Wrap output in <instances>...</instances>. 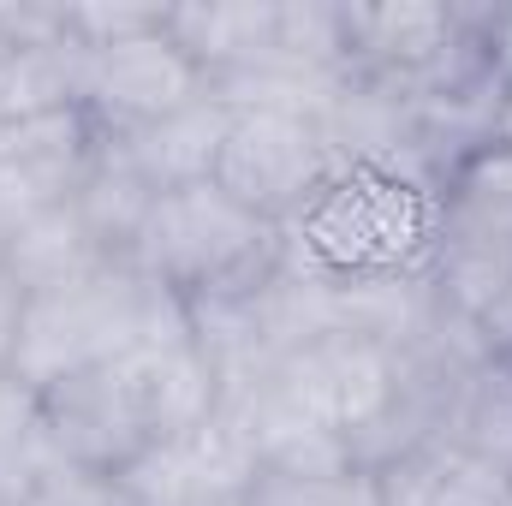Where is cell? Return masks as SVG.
I'll list each match as a JSON object with an SVG mask.
<instances>
[{"mask_svg": "<svg viewBox=\"0 0 512 506\" xmlns=\"http://www.w3.org/2000/svg\"><path fill=\"white\" fill-rule=\"evenodd\" d=\"M477 340H483V352H495V358L512 364V286L489 304V316L477 322Z\"/></svg>", "mask_w": 512, "mask_h": 506, "instance_id": "ffe728a7", "label": "cell"}, {"mask_svg": "<svg viewBox=\"0 0 512 506\" xmlns=\"http://www.w3.org/2000/svg\"><path fill=\"white\" fill-rule=\"evenodd\" d=\"M6 48H12V42H6V30H0V66H6Z\"/></svg>", "mask_w": 512, "mask_h": 506, "instance_id": "603a6c76", "label": "cell"}, {"mask_svg": "<svg viewBox=\"0 0 512 506\" xmlns=\"http://www.w3.org/2000/svg\"><path fill=\"white\" fill-rule=\"evenodd\" d=\"M441 221V179L411 161H340L316 197L280 227V245L298 268L328 286L405 280L423 274Z\"/></svg>", "mask_w": 512, "mask_h": 506, "instance_id": "6da1fadb", "label": "cell"}, {"mask_svg": "<svg viewBox=\"0 0 512 506\" xmlns=\"http://www.w3.org/2000/svg\"><path fill=\"white\" fill-rule=\"evenodd\" d=\"M423 280L435 304L471 328L512 286V149L483 143L441 173V221Z\"/></svg>", "mask_w": 512, "mask_h": 506, "instance_id": "277c9868", "label": "cell"}, {"mask_svg": "<svg viewBox=\"0 0 512 506\" xmlns=\"http://www.w3.org/2000/svg\"><path fill=\"white\" fill-rule=\"evenodd\" d=\"M0 506H12V501H0Z\"/></svg>", "mask_w": 512, "mask_h": 506, "instance_id": "d4e9b609", "label": "cell"}, {"mask_svg": "<svg viewBox=\"0 0 512 506\" xmlns=\"http://www.w3.org/2000/svg\"><path fill=\"white\" fill-rule=\"evenodd\" d=\"M441 441L489 459L512 471V364L495 352H471L453 381H447V399H441V423H435Z\"/></svg>", "mask_w": 512, "mask_h": 506, "instance_id": "8fae6325", "label": "cell"}, {"mask_svg": "<svg viewBox=\"0 0 512 506\" xmlns=\"http://www.w3.org/2000/svg\"><path fill=\"white\" fill-rule=\"evenodd\" d=\"M12 233H18V215H12V203L0 197V262H6V245H12Z\"/></svg>", "mask_w": 512, "mask_h": 506, "instance_id": "7402d4cb", "label": "cell"}, {"mask_svg": "<svg viewBox=\"0 0 512 506\" xmlns=\"http://www.w3.org/2000/svg\"><path fill=\"white\" fill-rule=\"evenodd\" d=\"M280 227L256 221L251 209H239L215 179L161 191L137 245H131V268L149 274L155 286H167L185 304H209V298H233L262 286L280 268Z\"/></svg>", "mask_w": 512, "mask_h": 506, "instance_id": "3957f363", "label": "cell"}, {"mask_svg": "<svg viewBox=\"0 0 512 506\" xmlns=\"http://www.w3.org/2000/svg\"><path fill=\"white\" fill-rule=\"evenodd\" d=\"M60 465L66 459H60L42 393L18 376H0V501L24 506Z\"/></svg>", "mask_w": 512, "mask_h": 506, "instance_id": "5bb4252c", "label": "cell"}, {"mask_svg": "<svg viewBox=\"0 0 512 506\" xmlns=\"http://www.w3.org/2000/svg\"><path fill=\"white\" fill-rule=\"evenodd\" d=\"M24 304L30 292L12 280V268L0 262V376H12V358H18V328H24Z\"/></svg>", "mask_w": 512, "mask_h": 506, "instance_id": "d6986e66", "label": "cell"}, {"mask_svg": "<svg viewBox=\"0 0 512 506\" xmlns=\"http://www.w3.org/2000/svg\"><path fill=\"white\" fill-rule=\"evenodd\" d=\"M233 114H239V108H233L221 90H209V96H197L191 108L167 114L161 126L131 131L120 143L131 149V161L143 167V179H149L155 191H179V185L215 179V161H221V143H227V131H233Z\"/></svg>", "mask_w": 512, "mask_h": 506, "instance_id": "30bf717a", "label": "cell"}, {"mask_svg": "<svg viewBox=\"0 0 512 506\" xmlns=\"http://www.w3.org/2000/svg\"><path fill=\"white\" fill-rule=\"evenodd\" d=\"M131 506H239L227 489H215V477L197 465L191 441H161L143 459H131L120 471Z\"/></svg>", "mask_w": 512, "mask_h": 506, "instance_id": "9a60e30c", "label": "cell"}, {"mask_svg": "<svg viewBox=\"0 0 512 506\" xmlns=\"http://www.w3.org/2000/svg\"><path fill=\"white\" fill-rule=\"evenodd\" d=\"M0 30L12 42L6 66H0V126L84 108L90 54L66 36L60 6H6L0 0Z\"/></svg>", "mask_w": 512, "mask_h": 506, "instance_id": "52a82bcc", "label": "cell"}, {"mask_svg": "<svg viewBox=\"0 0 512 506\" xmlns=\"http://www.w3.org/2000/svg\"><path fill=\"white\" fill-rule=\"evenodd\" d=\"M197 96H209V72L167 36V18L155 30H143V36H126V42L90 54L84 108L108 137L161 126L167 114L191 108Z\"/></svg>", "mask_w": 512, "mask_h": 506, "instance_id": "8992f818", "label": "cell"}, {"mask_svg": "<svg viewBox=\"0 0 512 506\" xmlns=\"http://www.w3.org/2000/svg\"><path fill=\"white\" fill-rule=\"evenodd\" d=\"M114 256L102 251V239L90 233V221L78 215V203H54L18 221L12 245H6V268L24 292H48L66 280H84L96 268H108Z\"/></svg>", "mask_w": 512, "mask_h": 506, "instance_id": "7c38bea8", "label": "cell"}, {"mask_svg": "<svg viewBox=\"0 0 512 506\" xmlns=\"http://www.w3.org/2000/svg\"><path fill=\"white\" fill-rule=\"evenodd\" d=\"M60 18H66V36L84 54H96V48H114L126 36L155 30L167 18V6H60Z\"/></svg>", "mask_w": 512, "mask_h": 506, "instance_id": "2e32d148", "label": "cell"}, {"mask_svg": "<svg viewBox=\"0 0 512 506\" xmlns=\"http://www.w3.org/2000/svg\"><path fill=\"white\" fill-rule=\"evenodd\" d=\"M24 506H131L126 483L114 471H84V465H60Z\"/></svg>", "mask_w": 512, "mask_h": 506, "instance_id": "e0dca14e", "label": "cell"}, {"mask_svg": "<svg viewBox=\"0 0 512 506\" xmlns=\"http://www.w3.org/2000/svg\"><path fill=\"white\" fill-rule=\"evenodd\" d=\"M477 48H483V66H489L495 90H512V6H483Z\"/></svg>", "mask_w": 512, "mask_h": 506, "instance_id": "ac0fdd59", "label": "cell"}, {"mask_svg": "<svg viewBox=\"0 0 512 506\" xmlns=\"http://www.w3.org/2000/svg\"><path fill=\"white\" fill-rule=\"evenodd\" d=\"M489 143H501V149H512V90H501V96H495V120H489Z\"/></svg>", "mask_w": 512, "mask_h": 506, "instance_id": "44dd1931", "label": "cell"}, {"mask_svg": "<svg viewBox=\"0 0 512 506\" xmlns=\"http://www.w3.org/2000/svg\"><path fill=\"white\" fill-rule=\"evenodd\" d=\"M370 477L382 489V506H501L512 489V471L441 441V435L393 453Z\"/></svg>", "mask_w": 512, "mask_h": 506, "instance_id": "9c48e42d", "label": "cell"}, {"mask_svg": "<svg viewBox=\"0 0 512 506\" xmlns=\"http://www.w3.org/2000/svg\"><path fill=\"white\" fill-rule=\"evenodd\" d=\"M167 340H191V304L155 286L149 274H137L131 262H108L84 280L30 292L12 376L48 393L84 370L120 364L131 352L167 346Z\"/></svg>", "mask_w": 512, "mask_h": 506, "instance_id": "7a4b0ae2", "label": "cell"}, {"mask_svg": "<svg viewBox=\"0 0 512 506\" xmlns=\"http://www.w3.org/2000/svg\"><path fill=\"white\" fill-rule=\"evenodd\" d=\"M340 167L334 143L304 108H239L215 161V185L268 227H292L316 185Z\"/></svg>", "mask_w": 512, "mask_h": 506, "instance_id": "5b68a950", "label": "cell"}, {"mask_svg": "<svg viewBox=\"0 0 512 506\" xmlns=\"http://www.w3.org/2000/svg\"><path fill=\"white\" fill-rule=\"evenodd\" d=\"M501 506H512V489H507V501H501Z\"/></svg>", "mask_w": 512, "mask_h": 506, "instance_id": "cb8c5ba5", "label": "cell"}, {"mask_svg": "<svg viewBox=\"0 0 512 506\" xmlns=\"http://www.w3.org/2000/svg\"><path fill=\"white\" fill-rule=\"evenodd\" d=\"M108 131L90 120V108H66V114H42L24 126H6L0 143V197L12 203V215H36L54 203H72L84 191V179L102 161Z\"/></svg>", "mask_w": 512, "mask_h": 506, "instance_id": "ba28073f", "label": "cell"}, {"mask_svg": "<svg viewBox=\"0 0 512 506\" xmlns=\"http://www.w3.org/2000/svg\"><path fill=\"white\" fill-rule=\"evenodd\" d=\"M155 197H161V191L143 179V167L131 161V149L120 137H108L96 173L84 179V191H78L72 203H78V215L90 221V233L102 239V251L114 256V262H126L131 245H137V233H143V221H149V209H155Z\"/></svg>", "mask_w": 512, "mask_h": 506, "instance_id": "4fadbf2b", "label": "cell"}]
</instances>
